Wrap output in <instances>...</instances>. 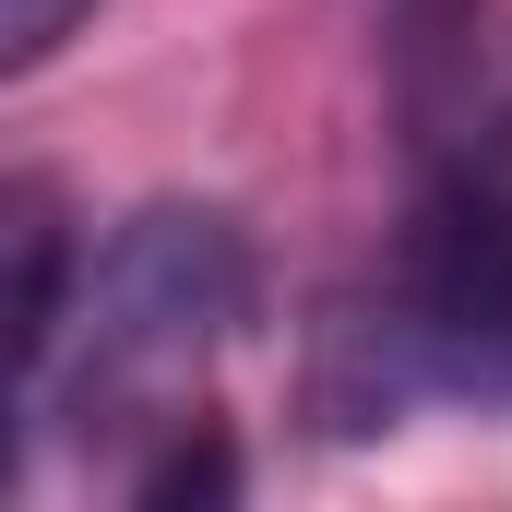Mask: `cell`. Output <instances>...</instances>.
<instances>
[{"label": "cell", "mask_w": 512, "mask_h": 512, "mask_svg": "<svg viewBox=\"0 0 512 512\" xmlns=\"http://www.w3.org/2000/svg\"><path fill=\"white\" fill-rule=\"evenodd\" d=\"M417 393L512 405V203L465 179L417 203L382 298L334 322V370H322L334 429H393Z\"/></svg>", "instance_id": "cell-1"}, {"label": "cell", "mask_w": 512, "mask_h": 512, "mask_svg": "<svg viewBox=\"0 0 512 512\" xmlns=\"http://www.w3.org/2000/svg\"><path fill=\"white\" fill-rule=\"evenodd\" d=\"M60 322H72L60 417L84 441L155 417L167 393L203 382L227 358V334L251 322V239H239V215H215V203H143L108 239L96 286L60 298Z\"/></svg>", "instance_id": "cell-2"}, {"label": "cell", "mask_w": 512, "mask_h": 512, "mask_svg": "<svg viewBox=\"0 0 512 512\" xmlns=\"http://www.w3.org/2000/svg\"><path fill=\"white\" fill-rule=\"evenodd\" d=\"M60 298H72V203L48 179H0V477H12L24 382L60 346Z\"/></svg>", "instance_id": "cell-3"}, {"label": "cell", "mask_w": 512, "mask_h": 512, "mask_svg": "<svg viewBox=\"0 0 512 512\" xmlns=\"http://www.w3.org/2000/svg\"><path fill=\"white\" fill-rule=\"evenodd\" d=\"M96 24V0H0V84H24L36 60H60Z\"/></svg>", "instance_id": "cell-4"}]
</instances>
